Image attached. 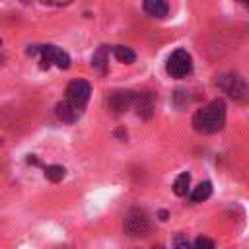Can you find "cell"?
Returning a JSON list of instances; mask_svg holds the SVG:
<instances>
[{
    "label": "cell",
    "mask_w": 249,
    "mask_h": 249,
    "mask_svg": "<svg viewBox=\"0 0 249 249\" xmlns=\"http://www.w3.org/2000/svg\"><path fill=\"white\" fill-rule=\"evenodd\" d=\"M226 123V103L222 99H212L208 105L193 115V128L202 134H214L222 130Z\"/></svg>",
    "instance_id": "obj_1"
},
{
    "label": "cell",
    "mask_w": 249,
    "mask_h": 249,
    "mask_svg": "<svg viewBox=\"0 0 249 249\" xmlns=\"http://www.w3.org/2000/svg\"><path fill=\"white\" fill-rule=\"evenodd\" d=\"M218 88L237 103H249V82L233 72L218 76Z\"/></svg>",
    "instance_id": "obj_2"
},
{
    "label": "cell",
    "mask_w": 249,
    "mask_h": 249,
    "mask_svg": "<svg viewBox=\"0 0 249 249\" xmlns=\"http://www.w3.org/2000/svg\"><path fill=\"white\" fill-rule=\"evenodd\" d=\"M123 228L128 235L132 237H138V235H146L150 231V218L144 210L140 208H132L126 212L124 216V222H123Z\"/></svg>",
    "instance_id": "obj_3"
},
{
    "label": "cell",
    "mask_w": 249,
    "mask_h": 249,
    "mask_svg": "<svg viewBox=\"0 0 249 249\" xmlns=\"http://www.w3.org/2000/svg\"><path fill=\"white\" fill-rule=\"evenodd\" d=\"M167 74H171L173 78H185L187 74H191L193 70V60H191V54L185 51V49H177L169 54L167 58Z\"/></svg>",
    "instance_id": "obj_4"
},
{
    "label": "cell",
    "mask_w": 249,
    "mask_h": 249,
    "mask_svg": "<svg viewBox=\"0 0 249 249\" xmlns=\"http://www.w3.org/2000/svg\"><path fill=\"white\" fill-rule=\"evenodd\" d=\"M39 54H41V62H43L41 66L43 68H49L51 64H56L58 68L66 70L70 66V56L62 49H58L54 45H43V47H39Z\"/></svg>",
    "instance_id": "obj_5"
},
{
    "label": "cell",
    "mask_w": 249,
    "mask_h": 249,
    "mask_svg": "<svg viewBox=\"0 0 249 249\" xmlns=\"http://www.w3.org/2000/svg\"><path fill=\"white\" fill-rule=\"evenodd\" d=\"M89 93H91V88H89L88 82H84V80H74V82H70L68 88H66V101L72 103V105H76V107H80V109H84V105H86L88 99H89Z\"/></svg>",
    "instance_id": "obj_6"
},
{
    "label": "cell",
    "mask_w": 249,
    "mask_h": 249,
    "mask_svg": "<svg viewBox=\"0 0 249 249\" xmlns=\"http://www.w3.org/2000/svg\"><path fill=\"white\" fill-rule=\"evenodd\" d=\"M134 101H136V93L134 91H113L107 97V105L115 113L126 111L130 105H134Z\"/></svg>",
    "instance_id": "obj_7"
},
{
    "label": "cell",
    "mask_w": 249,
    "mask_h": 249,
    "mask_svg": "<svg viewBox=\"0 0 249 249\" xmlns=\"http://www.w3.org/2000/svg\"><path fill=\"white\" fill-rule=\"evenodd\" d=\"M56 117L62 121V123H76L80 117H82V111L84 109H80V107H76V105H72V103H68L66 99L62 101V103H58L56 105Z\"/></svg>",
    "instance_id": "obj_8"
},
{
    "label": "cell",
    "mask_w": 249,
    "mask_h": 249,
    "mask_svg": "<svg viewBox=\"0 0 249 249\" xmlns=\"http://www.w3.org/2000/svg\"><path fill=\"white\" fill-rule=\"evenodd\" d=\"M136 111L142 119H150L154 115V97L150 91H142V93H136Z\"/></svg>",
    "instance_id": "obj_9"
},
{
    "label": "cell",
    "mask_w": 249,
    "mask_h": 249,
    "mask_svg": "<svg viewBox=\"0 0 249 249\" xmlns=\"http://www.w3.org/2000/svg\"><path fill=\"white\" fill-rule=\"evenodd\" d=\"M144 10H146L150 16H154V18H163V16H167L169 6H167V2H163V0H146V2H144Z\"/></svg>",
    "instance_id": "obj_10"
},
{
    "label": "cell",
    "mask_w": 249,
    "mask_h": 249,
    "mask_svg": "<svg viewBox=\"0 0 249 249\" xmlns=\"http://www.w3.org/2000/svg\"><path fill=\"white\" fill-rule=\"evenodd\" d=\"M107 62H109V56H107V47L101 45L95 53H93V58H91V66L99 72V74H105L107 72Z\"/></svg>",
    "instance_id": "obj_11"
},
{
    "label": "cell",
    "mask_w": 249,
    "mask_h": 249,
    "mask_svg": "<svg viewBox=\"0 0 249 249\" xmlns=\"http://www.w3.org/2000/svg\"><path fill=\"white\" fill-rule=\"evenodd\" d=\"M113 54L117 56V60H121V62H124V64H132V62L136 60L134 51L128 49V47H124V45H115V47H113Z\"/></svg>",
    "instance_id": "obj_12"
},
{
    "label": "cell",
    "mask_w": 249,
    "mask_h": 249,
    "mask_svg": "<svg viewBox=\"0 0 249 249\" xmlns=\"http://www.w3.org/2000/svg\"><path fill=\"white\" fill-rule=\"evenodd\" d=\"M210 195H212V183H210V181H204V183H200L198 187H195V191L191 193V200H193V202H202V200H206Z\"/></svg>",
    "instance_id": "obj_13"
},
{
    "label": "cell",
    "mask_w": 249,
    "mask_h": 249,
    "mask_svg": "<svg viewBox=\"0 0 249 249\" xmlns=\"http://www.w3.org/2000/svg\"><path fill=\"white\" fill-rule=\"evenodd\" d=\"M189 183H191V175H189L187 171L181 173V175L175 179V183H173V193H175L177 196H185L187 191H189Z\"/></svg>",
    "instance_id": "obj_14"
},
{
    "label": "cell",
    "mask_w": 249,
    "mask_h": 249,
    "mask_svg": "<svg viewBox=\"0 0 249 249\" xmlns=\"http://www.w3.org/2000/svg\"><path fill=\"white\" fill-rule=\"evenodd\" d=\"M64 175H66V169H64L62 165H47V167H45V177H47L49 181H53V183L62 181Z\"/></svg>",
    "instance_id": "obj_15"
},
{
    "label": "cell",
    "mask_w": 249,
    "mask_h": 249,
    "mask_svg": "<svg viewBox=\"0 0 249 249\" xmlns=\"http://www.w3.org/2000/svg\"><path fill=\"white\" fill-rule=\"evenodd\" d=\"M193 249H214V241H212L210 237L200 235V237H196V241H195V247H193Z\"/></svg>",
    "instance_id": "obj_16"
},
{
    "label": "cell",
    "mask_w": 249,
    "mask_h": 249,
    "mask_svg": "<svg viewBox=\"0 0 249 249\" xmlns=\"http://www.w3.org/2000/svg\"><path fill=\"white\" fill-rule=\"evenodd\" d=\"M173 249H193V245L187 241V237H183V235H179V237H175V243H173Z\"/></svg>",
    "instance_id": "obj_17"
},
{
    "label": "cell",
    "mask_w": 249,
    "mask_h": 249,
    "mask_svg": "<svg viewBox=\"0 0 249 249\" xmlns=\"http://www.w3.org/2000/svg\"><path fill=\"white\" fill-rule=\"evenodd\" d=\"M115 134H117V136H119V138H124V136H126V132H124V130H117V132H115Z\"/></svg>",
    "instance_id": "obj_18"
},
{
    "label": "cell",
    "mask_w": 249,
    "mask_h": 249,
    "mask_svg": "<svg viewBox=\"0 0 249 249\" xmlns=\"http://www.w3.org/2000/svg\"><path fill=\"white\" fill-rule=\"evenodd\" d=\"M160 220H167V212H165V210L160 212Z\"/></svg>",
    "instance_id": "obj_19"
},
{
    "label": "cell",
    "mask_w": 249,
    "mask_h": 249,
    "mask_svg": "<svg viewBox=\"0 0 249 249\" xmlns=\"http://www.w3.org/2000/svg\"><path fill=\"white\" fill-rule=\"evenodd\" d=\"M0 45H2V39H0Z\"/></svg>",
    "instance_id": "obj_20"
},
{
    "label": "cell",
    "mask_w": 249,
    "mask_h": 249,
    "mask_svg": "<svg viewBox=\"0 0 249 249\" xmlns=\"http://www.w3.org/2000/svg\"><path fill=\"white\" fill-rule=\"evenodd\" d=\"M156 249H161V247H156Z\"/></svg>",
    "instance_id": "obj_21"
}]
</instances>
